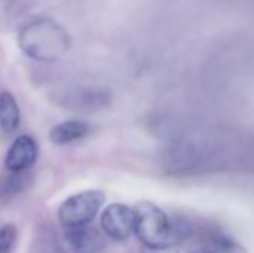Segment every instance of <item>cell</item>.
Returning <instances> with one entry per match:
<instances>
[{"mask_svg": "<svg viewBox=\"0 0 254 253\" xmlns=\"http://www.w3.org/2000/svg\"><path fill=\"white\" fill-rule=\"evenodd\" d=\"M70 43L67 30L49 18H37L27 22L18 34L21 51L27 57L43 63L60 60L70 49Z\"/></svg>", "mask_w": 254, "mask_h": 253, "instance_id": "obj_1", "label": "cell"}, {"mask_svg": "<svg viewBox=\"0 0 254 253\" xmlns=\"http://www.w3.org/2000/svg\"><path fill=\"white\" fill-rule=\"evenodd\" d=\"M134 210V233L149 249H164L173 245L171 219L153 203H138Z\"/></svg>", "mask_w": 254, "mask_h": 253, "instance_id": "obj_2", "label": "cell"}, {"mask_svg": "<svg viewBox=\"0 0 254 253\" xmlns=\"http://www.w3.org/2000/svg\"><path fill=\"white\" fill-rule=\"evenodd\" d=\"M104 194L97 189L83 191L64 200L58 210L60 224L65 230L86 227L104 204Z\"/></svg>", "mask_w": 254, "mask_h": 253, "instance_id": "obj_3", "label": "cell"}, {"mask_svg": "<svg viewBox=\"0 0 254 253\" xmlns=\"http://www.w3.org/2000/svg\"><path fill=\"white\" fill-rule=\"evenodd\" d=\"M101 228L113 240L129 239L134 233V210L122 203L107 206L101 215Z\"/></svg>", "mask_w": 254, "mask_h": 253, "instance_id": "obj_4", "label": "cell"}, {"mask_svg": "<svg viewBox=\"0 0 254 253\" xmlns=\"http://www.w3.org/2000/svg\"><path fill=\"white\" fill-rule=\"evenodd\" d=\"M103 246L104 240L101 234L88 227L67 230L61 239L64 253H97Z\"/></svg>", "mask_w": 254, "mask_h": 253, "instance_id": "obj_5", "label": "cell"}, {"mask_svg": "<svg viewBox=\"0 0 254 253\" xmlns=\"http://www.w3.org/2000/svg\"><path fill=\"white\" fill-rule=\"evenodd\" d=\"M37 158V146L33 137L19 136L9 148L4 160V167L9 173L27 171Z\"/></svg>", "mask_w": 254, "mask_h": 253, "instance_id": "obj_6", "label": "cell"}, {"mask_svg": "<svg viewBox=\"0 0 254 253\" xmlns=\"http://www.w3.org/2000/svg\"><path fill=\"white\" fill-rule=\"evenodd\" d=\"M89 134V125L83 121L71 119L61 124H57L49 131V140L54 145H68L79 139H83Z\"/></svg>", "mask_w": 254, "mask_h": 253, "instance_id": "obj_7", "label": "cell"}, {"mask_svg": "<svg viewBox=\"0 0 254 253\" xmlns=\"http://www.w3.org/2000/svg\"><path fill=\"white\" fill-rule=\"evenodd\" d=\"M19 107L15 97L4 91L0 94V130L4 134H12L19 127Z\"/></svg>", "mask_w": 254, "mask_h": 253, "instance_id": "obj_8", "label": "cell"}, {"mask_svg": "<svg viewBox=\"0 0 254 253\" xmlns=\"http://www.w3.org/2000/svg\"><path fill=\"white\" fill-rule=\"evenodd\" d=\"M193 253H246V251L228 237L214 236L201 245Z\"/></svg>", "mask_w": 254, "mask_h": 253, "instance_id": "obj_9", "label": "cell"}, {"mask_svg": "<svg viewBox=\"0 0 254 253\" xmlns=\"http://www.w3.org/2000/svg\"><path fill=\"white\" fill-rule=\"evenodd\" d=\"M27 174L24 173H9L0 179V200L7 201L19 194L25 186Z\"/></svg>", "mask_w": 254, "mask_h": 253, "instance_id": "obj_10", "label": "cell"}, {"mask_svg": "<svg viewBox=\"0 0 254 253\" xmlns=\"http://www.w3.org/2000/svg\"><path fill=\"white\" fill-rule=\"evenodd\" d=\"M16 228L13 225H4L0 228V253H10L16 242Z\"/></svg>", "mask_w": 254, "mask_h": 253, "instance_id": "obj_11", "label": "cell"}]
</instances>
